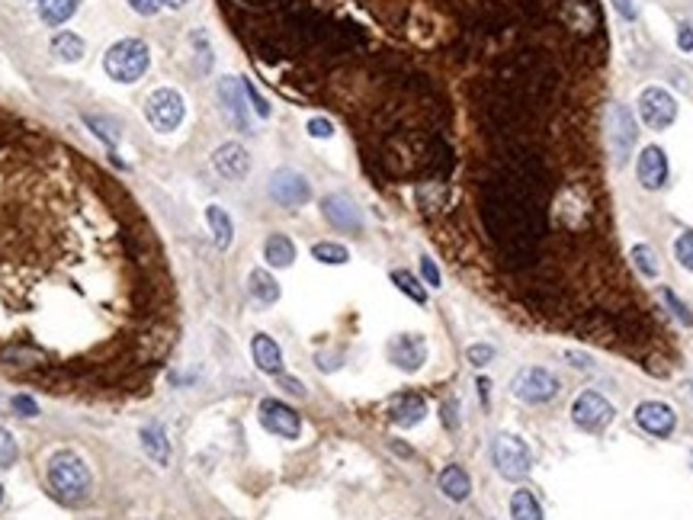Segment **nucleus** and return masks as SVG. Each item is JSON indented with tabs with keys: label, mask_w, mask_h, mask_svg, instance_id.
I'll list each match as a JSON object with an SVG mask.
<instances>
[{
	"label": "nucleus",
	"mask_w": 693,
	"mask_h": 520,
	"mask_svg": "<svg viewBox=\"0 0 693 520\" xmlns=\"http://www.w3.org/2000/svg\"><path fill=\"white\" fill-rule=\"evenodd\" d=\"M482 222L507 270H530L540 260L546 212L536 193L504 177H491L482 184Z\"/></svg>",
	"instance_id": "obj_1"
},
{
	"label": "nucleus",
	"mask_w": 693,
	"mask_h": 520,
	"mask_svg": "<svg viewBox=\"0 0 693 520\" xmlns=\"http://www.w3.org/2000/svg\"><path fill=\"white\" fill-rule=\"evenodd\" d=\"M48 485L62 501L68 505H78L84 501L90 491V469L87 463L71 453V450H58L55 457L48 459Z\"/></svg>",
	"instance_id": "obj_2"
},
{
	"label": "nucleus",
	"mask_w": 693,
	"mask_h": 520,
	"mask_svg": "<svg viewBox=\"0 0 693 520\" xmlns=\"http://www.w3.org/2000/svg\"><path fill=\"white\" fill-rule=\"evenodd\" d=\"M148 64H152V52L144 45L142 39H122L106 52L103 58V68L112 80H120V84H136L144 71H148Z\"/></svg>",
	"instance_id": "obj_3"
},
{
	"label": "nucleus",
	"mask_w": 693,
	"mask_h": 520,
	"mask_svg": "<svg viewBox=\"0 0 693 520\" xmlns=\"http://www.w3.org/2000/svg\"><path fill=\"white\" fill-rule=\"evenodd\" d=\"M491 457H494V466H498V473H501L507 482L526 479V475H530V466H533L530 447H526L520 437H514V433H501V437H494Z\"/></svg>",
	"instance_id": "obj_4"
},
{
	"label": "nucleus",
	"mask_w": 693,
	"mask_h": 520,
	"mask_svg": "<svg viewBox=\"0 0 693 520\" xmlns=\"http://www.w3.org/2000/svg\"><path fill=\"white\" fill-rule=\"evenodd\" d=\"M144 116L158 132H174L186 116V103L184 96L177 94L174 87H161L154 90L148 100H144Z\"/></svg>",
	"instance_id": "obj_5"
},
{
	"label": "nucleus",
	"mask_w": 693,
	"mask_h": 520,
	"mask_svg": "<svg viewBox=\"0 0 693 520\" xmlns=\"http://www.w3.org/2000/svg\"><path fill=\"white\" fill-rule=\"evenodd\" d=\"M514 395L526 405H542V401H552L558 395V379L549 369L526 367L514 376Z\"/></svg>",
	"instance_id": "obj_6"
},
{
	"label": "nucleus",
	"mask_w": 693,
	"mask_h": 520,
	"mask_svg": "<svg viewBox=\"0 0 693 520\" xmlns=\"http://www.w3.org/2000/svg\"><path fill=\"white\" fill-rule=\"evenodd\" d=\"M639 116L646 122L648 128L655 132H664V128L674 126L678 120V103H674V96L662 87H646L639 94Z\"/></svg>",
	"instance_id": "obj_7"
},
{
	"label": "nucleus",
	"mask_w": 693,
	"mask_h": 520,
	"mask_svg": "<svg viewBox=\"0 0 693 520\" xmlns=\"http://www.w3.org/2000/svg\"><path fill=\"white\" fill-rule=\"evenodd\" d=\"M572 417L574 425L584 427V431H604L614 421V405L600 392H582L572 405Z\"/></svg>",
	"instance_id": "obj_8"
},
{
	"label": "nucleus",
	"mask_w": 693,
	"mask_h": 520,
	"mask_svg": "<svg viewBox=\"0 0 693 520\" xmlns=\"http://www.w3.org/2000/svg\"><path fill=\"white\" fill-rule=\"evenodd\" d=\"M257 415H260V425L270 433H276V437H283V441H295L302 433V421H299V415L289 409L286 401H276V399L260 401Z\"/></svg>",
	"instance_id": "obj_9"
},
{
	"label": "nucleus",
	"mask_w": 693,
	"mask_h": 520,
	"mask_svg": "<svg viewBox=\"0 0 693 520\" xmlns=\"http://www.w3.org/2000/svg\"><path fill=\"white\" fill-rule=\"evenodd\" d=\"M270 196L279 206H302L311 200V186L299 170H276L270 180Z\"/></svg>",
	"instance_id": "obj_10"
},
{
	"label": "nucleus",
	"mask_w": 693,
	"mask_h": 520,
	"mask_svg": "<svg viewBox=\"0 0 693 520\" xmlns=\"http://www.w3.org/2000/svg\"><path fill=\"white\" fill-rule=\"evenodd\" d=\"M606 132H610V144H614V154L620 164H626L632 154V144H636V122H632V112L626 106H614L610 110V120H606Z\"/></svg>",
	"instance_id": "obj_11"
},
{
	"label": "nucleus",
	"mask_w": 693,
	"mask_h": 520,
	"mask_svg": "<svg viewBox=\"0 0 693 520\" xmlns=\"http://www.w3.org/2000/svg\"><path fill=\"white\" fill-rule=\"evenodd\" d=\"M389 360L405 373H417L427 360V344L421 334H399L389 341Z\"/></svg>",
	"instance_id": "obj_12"
},
{
	"label": "nucleus",
	"mask_w": 693,
	"mask_h": 520,
	"mask_svg": "<svg viewBox=\"0 0 693 520\" xmlns=\"http://www.w3.org/2000/svg\"><path fill=\"white\" fill-rule=\"evenodd\" d=\"M636 425L652 437H671V431L678 425V415L664 401H642L636 409Z\"/></svg>",
	"instance_id": "obj_13"
},
{
	"label": "nucleus",
	"mask_w": 693,
	"mask_h": 520,
	"mask_svg": "<svg viewBox=\"0 0 693 520\" xmlns=\"http://www.w3.org/2000/svg\"><path fill=\"white\" fill-rule=\"evenodd\" d=\"M321 209H325L327 222L334 225V228H341V232H359V228H363V216H359L357 202H353L351 196H343V193L325 196Z\"/></svg>",
	"instance_id": "obj_14"
},
{
	"label": "nucleus",
	"mask_w": 693,
	"mask_h": 520,
	"mask_svg": "<svg viewBox=\"0 0 693 520\" xmlns=\"http://www.w3.org/2000/svg\"><path fill=\"white\" fill-rule=\"evenodd\" d=\"M212 168H216V174L225 177V180H244L247 170H251V158H247L244 144H238V142L219 144L216 154H212Z\"/></svg>",
	"instance_id": "obj_15"
},
{
	"label": "nucleus",
	"mask_w": 693,
	"mask_h": 520,
	"mask_svg": "<svg viewBox=\"0 0 693 520\" xmlns=\"http://www.w3.org/2000/svg\"><path fill=\"white\" fill-rule=\"evenodd\" d=\"M636 174H639V184L646 186V190H662L668 184V158H664V152L658 144H648L646 152L639 154Z\"/></svg>",
	"instance_id": "obj_16"
},
{
	"label": "nucleus",
	"mask_w": 693,
	"mask_h": 520,
	"mask_svg": "<svg viewBox=\"0 0 693 520\" xmlns=\"http://www.w3.org/2000/svg\"><path fill=\"white\" fill-rule=\"evenodd\" d=\"M219 100L225 106L228 116L241 132H247V106H244V87L238 84V78H222L219 80Z\"/></svg>",
	"instance_id": "obj_17"
},
{
	"label": "nucleus",
	"mask_w": 693,
	"mask_h": 520,
	"mask_svg": "<svg viewBox=\"0 0 693 520\" xmlns=\"http://www.w3.org/2000/svg\"><path fill=\"white\" fill-rule=\"evenodd\" d=\"M424 415H427V405H424L421 395L415 392H405V395H395L389 405V417H392V425L395 427H415L424 421Z\"/></svg>",
	"instance_id": "obj_18"
},
{
	"label": "nucleus",
	"mask_w": 693,
	"mask_h": 520,
	"mask_svg": "<svg viewBox=\"0 0 693 520\" xmlns=\"http://www.w3.org/2000/svg\"><path fill=\"white\" fill-rule=\"evenodd\" d=\"M562 13H565L568 26H572L574 32H582V36H594L600 26L598 7H594L590 0H565V4H562Z\"/></svg>",
	"instance_id": "obj_19"
},
{
	"label": "nucleus",
	"mask_w": 693,
	"mask_h": 520,
	"mask_svg": "<svg viewBox=\"0 0 693 520\" xmlns=\"http://www.w3.org/2000/svg\"><path fill=\"white\" fill-rule=\"evenodd\" d=\"M251 353H254V363H257L260 373L279 376V369H283V351H279V344L273 341L270 334H254V341H251Z\"/></svg>",
	"instance_id": "obj_20"
},
{
	"label": "nucleus",
	"mask_w": 693,
	"mask_h": 520,
	"mask_svg": "<svg viewBox=\"0 0 693 520\" xmlns=\"http://www.w3.org/2000/svg\"><path fill=\"white\" fill-rule=\"evenodd\" d=\"M142 447H144V453H148V457H152L158 466H168L170 443H168V433H164V427H161L158 421H152L148 427H142Z\"/></svg>",
	"instance_id": "obj_21"
},
{
	"label": "nucleus",
	"mask_w": 693,
	"mask_h": 520,
	"mask_svg": "<svg viewBox=\"0 0 693 520\" xmlns=\"http://www.w3.org/2000/svg\"><path fill=\"white\" fill-rule=\"evenodd\" d=\"M440 491L450 498V501H466L472 491V482L466 475L462 466H447L443 473H440Z\"/></svg>",
	"instance_id": "obj_22"
},
{
	"label": "nucleus",
	"mask_w": 693,
	"mask_h": 520,
	"mask_svg": "<svg viewBox=\"0 0 693 520\" xmlns=\"http://www.w3.org/2000/svg\"><path fill=\"white\" fill-rule=\"evenodd\" d=\"M206 222H209V232H212V241H216L219 251H228L231 248V238H235V225H231L228 212L222 206H209L206 209Z\"/></svg>",
	"instance_id": "obj_23"
},
{
	"label": "nucleus",
	"mask_w": 693,
	"mask_h": 520,
	"mask_svg": "<svg viewBox=\"0 0 693 520\" xmlns=\"http://www.w3.org/2000/svg\"><path fill=\"white\" fill-rule=\"evenodd\" d=\"M263 260H267L270 267H279V270H283V267H293L295 244L286 238V235H279V232L270 235V238H267V244H263Z\"/></svg>",
	"instance_id": "obj_24"
},
{
	"label": "nucleus",
	"mask_w": 693,
	"mask_h": 520,
	"mask_svg": "<svg viewBox=\"0 0 693 520\" xmlns=\"http://www.w3.org/2000/svg\"><path fill=\"white\" fill-rule=\"evenodd\" d=\"M247 289H251V296H254L260 305H273L279 299V283L273 280L267 270H251V277H247Z\"/></svg>",
	"instance_id": "obj_25"
},
{
	"label": "nucleus",
	"mask_w": 693,
	"mask_h": 520,
	"mask_svg": "<svg viewBox=\"0 0 693 520\" xmlns=\"http://www.w3.org/2000/svg\"><path fill=\"white\" fill-rule=\"evenodd\" d=\"M80 0H39V16L48 26H62L78 13Z\"/></svg>",
	"instance_id": "obj_26"
},
{
	"label": "nucleus",
	"mask_w": 693,
	"mask_h": 520,
	"mask_svg": "<svg viewBox=\"0 0 693 520\" xmlns=\"http://www.w3.org/2000/svg\"><path fill=\"white\" fill-rule=\"evenodd\" d=\"M52 55H55L58 62H64V64L80 62V58H84V39H80V36H74V32H62V36H55V39H52Z\"/></svg>",
	"instance_id": "obj_27"
},
{
	"label": "nucleus",
	"mask_w": 693,
	"mask_h": 520,
	"mask_svg": "<svg viewBox=\"0 0 693 520\" xmlns=\"http://www.w3.org/2000/svg\"><path fill=\"white\" fill-rule=\"evenodd\" d=\"M510 514H514V520H542L540 501H536L533 491H526V489L514 491V498H510Z\"/></svg>",
	"instance_id": "obj_28"
},
{
	"label": "nucleus",
	"mask_w": 693,
	"mask_h": 520,
	"mask_svg": "<svg viewBox=\"0 0 693 520\" xmlns=\"http://www.w3.org/2000/svg\"><path fill=\"white\" fill-rule=\"evenodd\" d=\"M311 257L318 260V264H327V267H341L351 260V251L343 248V244H334V241H321L311 248Z\"/></svg>",
	"instance_id": "obj_29"
},
{
	"label": "nucleus",
	"mask_w": 693,
	"mask_h": 520,
	"mask_svg": "<svg viewBox=\"0 0 693 520\" xmlns=\"http://www.w3.org/2000/svg\"><path fill=\"white\" fill-rule=\"evenodd\" d=\"M392 283H395V286H399L408 299H415L417 305L427 302V289H424L421 283H417L408 270H395V273H392Z\"/></svg>",
	"instance_id": "obj_30"
},
{
	"label": "nucleus",
	"mask_w": 693,
	"mask_h": 520,
	"mask_svg": "<svg viewBox=\"0 0 693 520\" xmlns=\"http://www.w3.org/2000/svg\"><path fill=\"white\" fill-rule=\"evenodd\" d=\"M630 257H632V264L639 267V273L658 277V257H655V251L648 248V244H636V248L630 251Z\"/></svg>",
	"instance_id": "obj_31"
},
{
	"label": "nucleus",
	"mask_w": 693,
	"mask_h": 520,
	"mask_svg": "<svg viewBox=\"0 0 693 520\" xmlns=\"http://www.w3.org/2000/svg\"><path fill=\"white\" fill-rule=\"evenodd\" d=\"M20 457V447H16L13 433L7 427H0V469H10Z\"/></svg>",
	"instance_id": "obj_32"
},
{
	"label": "nucleus",
	"mask_w": 693,
	"mask_h": 520,
	"mask_svg": "<svg viewBox=\"0 0 693 520\" xmlns=\"http://www.w3.org/2000/svg\"><path fill=\"white\" fill-rule=\"evenodd\" d=\"M674 257L681 260L684 270L693 273V232H684L678 241H674Z\"/></svg>",
	"instance_id": "obj_33"
},
{
	"label": "nucleus",
	"mask_w": 693,
	"mask_h": 520,
	"mask_svg": "<svg viewBox=\"0 0 693 520\" xmlns=\"http://www.w3.org/2000/svg\"><path fill=\"white\" fill-rule=\"evenodd\" d=\"M662 299H664V302H668V309H671V312H674V318H678L681 325H684V328H690V325H693V315H690V309H687V305L681 302V299L674 296V293H671V289H662Z\"/></svg>",
	"instance_id": "obj_34"
},
{
	"label": "nucleus",
	"mask_w": 693,
	"mask_h": 520,
	"mask_svg": "<svg viewBox=\"0 0 693 520\" xmlns=\"http://www.w3.org/2000/svg\"><path fill=\"white\" fill-rule=\"evenodd\" d=\"M190 42L196 45V52H200V58H202V64H200L202 71H212V48H209L206 32H193Z\"/></svg>",
	"instance_id": "obj_35"
},
{
	"label": "nucleus",
	"mask_w": 693,
	"mask_h": 520,
	"mask_svg": "<svg viewBox=\"0 0 693 520\" xmlns=\"http://www.w3.org/2000/svg\"><path fill=\"white\" fill-rule=\"evenodd\" d=\"M244 94H247V100L254 103V112H257V116H260V120H267V116H270V103H267V100L260 96V90H257L254 84H244Z\"/></svg>",
	"instance_id": "obj_36"
},
{
	"label": "nucleus",
	"mask_w": 693,
	"mask_h": 520,
	"mask_svg": "<svg viewBox=\"0 0 693 520\" xmlns=\"http://www.w3.org/2000/svg\"><path fill=\"white\" fill-rule=\"evenodd\" d=\"M466 357H469L472 367H485V363L494 360V351L488 344H475V347H469V351H466Z\"/></svg>",
	"instance_id": "obj_37"
},
{
	"label": "nucleus",
	"mask_w": 693,
	"mask_h": 520,
	"mask_svg": "<svg viewBox=\"0 0 693 520\" xmlns=\"http://www.w3.org/2000/svg\"><path fill=\"white\" fill-rule=\"evenodd\" d=\"M10 405H13L16 415H23V417H36V415H39V405H36L29 395H13V401H10Z\"/></svg>",
	"instance_id": "obj_38"
},
{
	"label": "nucleus",
	"mask_w": 693,
	"mask_h": 520,
	"mask_svg": "<svg viewBox=\"0 0 693 520\" xmlns=\"http://www.w3.org/2000/svg\"><path fill=\"white\" fill-rule=\"evenodd\" d=\"M309 136L311 138H331L334 136V126L327 120H321V116H315V120H309Z\"/></svg>",
	"instance_id": "obj_39"
},
{
	"label": "nucleus",
	"mask_w": 693,
	"mask_h": 520,
	"mask_svg": "<svg viewBox=\"0 0 693 520\" xmlns=\"http://www.w3.org/2000/svg\"><path fill=\"white\" fill-rule=\"evenodd\" d=\"M421 273H424V280H427V286L440 289V270H437V264H433L431 257H421Z\"/></svg>",
	"instance_id": "obj_40"
},
{
	"label": "nucleus",
	"mask_w": 693,
	"mask_h": 520,
	"mask_svg": "<svg viewBox=\"0 0 693 520\" xmlns=\"http://www.w3.org/2000/svg\"><path fill=\"white\" fill-rule=\"evenodd\" d=\"M128 4H132V10H136L138 16H154L161 7H164L161 0H128Z\"/></svg>",
	"instance_id": "obj_41"
},
{
	"label": "nucleus",
	"mask_w": 693,
	"mask_h": 520,
	"mask_svg": "<svg viewBox=\"0 0 693 520\" xmlns=\"http://www.w3.org/2000/svg\"><path fill=\"white\" fill-rule=\"evenodd\" d=\"M614 7H616V13H620L623 20H636V16H639L636 0H614Z\"/></svg>",
	"instance_id": "obj_42"
},
{
	"label": "nucleus",
	"mask_w": 693,
	"mask_h": 520,
	"mask_svg": "<svg viewBox=\"0 0 693 520\" xmlns=\"http://www.w3.org/2000/svg\"><path fill=\"white\" fill-rule=\"evenodd\" d=\"M678 45L684 48V52H690V48H693V26H681V32H678Z\"/></svg>",
	"instance_id": "obj_43"
},
{
	"label": "nucleus",
	"mask_w": 693,
	"mask_h": 520,
	"mask_svg": "<svg viewBox=\"0 0 693 520\" xmlns=\"http://www.w3.org/2000/svg\"><path fill=\"white\" fill-rule=\"evenodd\" d=\"M279 383H283V389H286V392H293V395H302L305 392L302 383H299V379H293V376H283Z\"/></svg>",
	"instance_id": "obj_44"
},
{
	"label": "nucleus",
	"mask_w": 693,
	"mask_h": 520,
	"mask_svg": "<svg viewBox=\"0 0 693 520\" xmlns=\"http://www.w3.org/2000/svg\"><path fill=\"white\" fill-rule=\"evenodd\" d=\"M443 421H447V427L459 425V421H456V405H453V401H447V405H443Z\"/></svg>",
	"instance_id": "obj_45"
},
{
	"label": "nucleus",
	"mask_w": 693,
	"mask_h": 520,
	"mask_svg": "<svg viewBox=\"0 0 693 520\" xmlns=\"http://www.w3.org/2000/svg\"><path fill=\"white\" fill-rule=\"evenodd\" d=\"M488 389H491V383H488V379H478V395H482V401H488Z\"/></svg>",
	"instance_id": "obj_46"
},
{
	"label": "nucleus",
	"mask_w": 693,
	"mask_h": 520,
	"mask_svg": "<svg viewBox=\"0 0 693 520\" xmlns=\"http://www.w3.org/2000/svg\"><path fill=\"white\" fill-rule=\"evenodd\" d=\"M161 4H164V7H170V10H180L186 0H161Z\"/></svg>",
	"instance_id": "obj_47"
},
{
	"label": "nucleus",
	"mask_w": 693,
	"mask_h": 520,
	"mask_svg": "<svg viewBox=\"0 0 693 520\" xmlns=\"http://www.w3.org/2000/svg\"><path fill=\"white\" fill-rule=\"evenodd\" d=\"M241 4H273V0H241Z\"/></svg>",
	"instance_id": "obj_48"
},
{
	"label": "nucleus",
	"mask_w": 693,
	"mask_h": 520,
	"mask_svg": "<svg viewBox=\"0 0 693 520\" xmlns=\"http://www.w3.org/2000/svg\"><path fill=\"white\" fill-rule=\"evenodd\" d=\"M0 501H4V485H0Z\"/></svg>",
	"instance_id": "obj_49"
},
{
	"label": "nucleus",
	"mask_w": 693,
	"mask_h": 520,
	"mask_svg": "<svg viewBox=\"0 0 693 520\" xmlns=\"http://www.w3.org/2000/svg\"><path fill=\"white\" fill-rule=\"evenodd\" d=\"M690 389H693V383H690Z\"/></svg>",
	"instance_id": "obj_50"
}]
</instances>
